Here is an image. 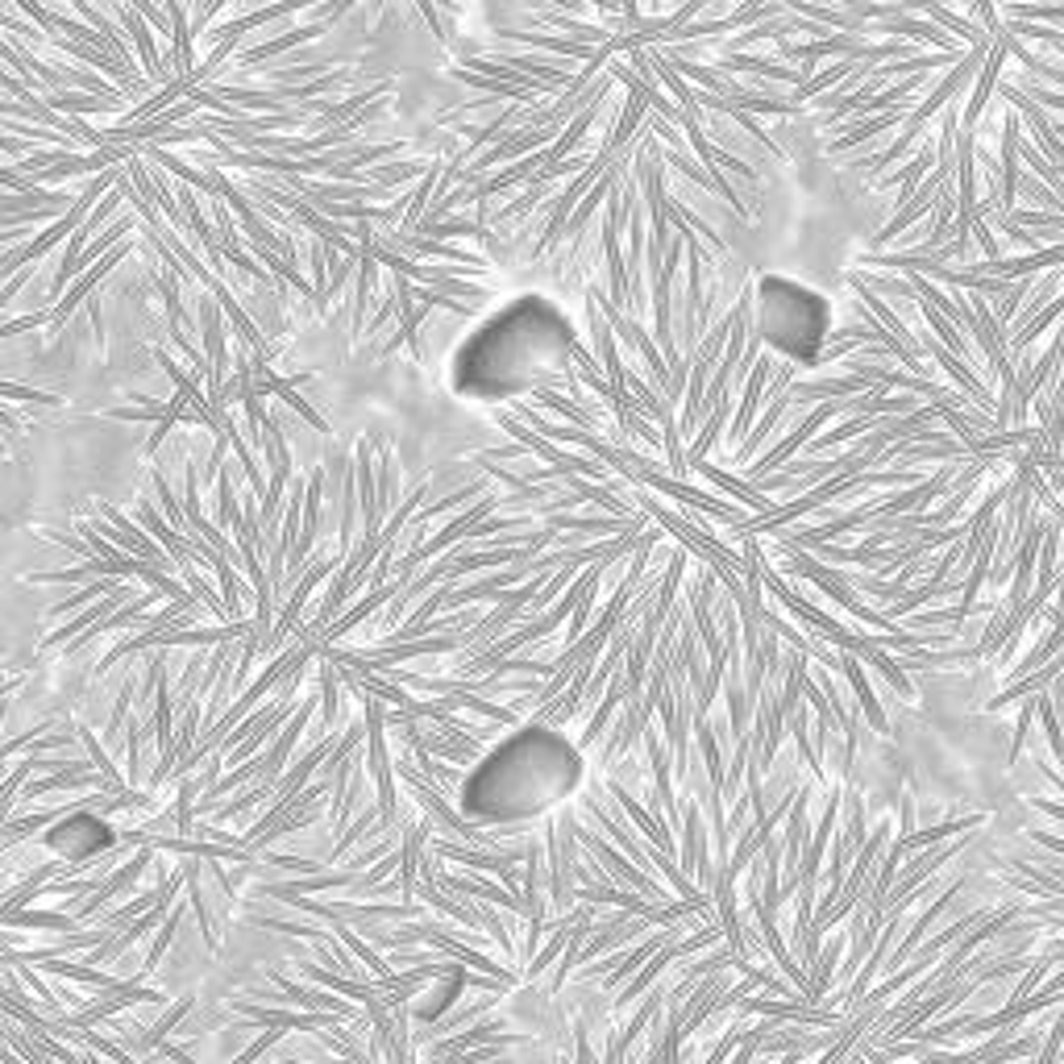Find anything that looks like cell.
Masks as SVG:
<instances>
[{
	"label": "cell",
	"mask_w": 1064,
	"mask_h": 1064,
	"mask_svg": "<svg viewBox=\"0 0 1064 1064\" xmlns=\"http://www.w3.org/2000/svg\"><path fill=\"white\" fill-rule=\"evenodd\" d=\"M869 34H895V37H911V42H932L940 51H956V37L948 30H940L935 21L907 18V13H895V18H881L874 25H865V37Z\"/></svg>",
	"instance_id": "obj_2"
},
{
	"label": "cell",
	"mask_w": 1064,
	"mask_h": 1064,
	"mask_svg": "<svg viewBox=\"0 0 1064 1064\" xmlns=\"http://www.w3.org/2000/svg\"><path fill=\"white\" fill-rule=\"evenodd\" d=\"M757 317H761V337L774 341L790 358H811L823 345V333H827V304H823V296H815L811 287H799L790 279L761 283Z\"/></svg>",
	"instance_id": "obj_1"
},
{
	"label": "cell",
	"mask_w": 1064,
	"mask_h": 1064,
	"mask_svg": "<svg viewBox=\"0 0 1064 1064\" xmlns=\"http://www.w3.org/2000/svg\"><path fill=\"white\" fill-rule=\"evenodd\" d=\"M1061 133H1064V130H1061Z\"/></svg>",
	"instance_id": "obj_4"
},
{
	"label": "cell",
	"mask_w": 1064,
	"mask_h": 1064,
	"mask_svg": "<svg viewBox=\"0 0 1064 1064\" xmlns=\"http://www.w3.org/2000/svg\"><path fill=\"white\" fill-rule=\"evenodd\" d=\"M1002 13H1007V18H1023V21H1044V25L1064 30V0H1007Z\"/></svg>",
	"instance_id": "obj_3"
}]
</instances>
